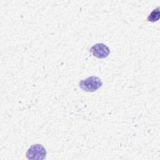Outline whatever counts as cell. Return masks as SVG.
<instances>
[{
  "instance_id": "277c9868",
  "label": "cell",
  "mask_w": 160,
  "mask_h": 160,
  "mask_svg": "<svg viewBox=\"0 0 160 160\" xmlns=\"http://www.w3.org/2000/svg\"><path fill=\"white\" fill-rule=\"evenodd\" d=\"M159 18V7L157 8L156 9H154L153 11L149 15L148 17V20L149 21L151 22H155L158 21Z\"/></svg>"
},
{
  "instance_id": "6da1fadb",
  "label": "cell",
  "mask_w": 160,
  "mask_h": 160,
  "mask_svg": "<svg viewBox=\"0 0 160 160\" xmlns=\"http://www.w3.org/2000/svg\"><path fill=\"white\" fill-rule=\"evenodd\" d=\"M102 85L101 79L97 76H90L85 79H82L79 82L81 89L86 92H94Z\"/></svg>"
},
{
  "instance_id": "3957f363",
  "label": "cell",
  "mask_w": 160,
  "mask_h": 160,
  "mask_svg": "<svg viewBox=\"0 0 160 160\" xmlns=\"http://www.w3.org/2000/svg\"><path fill=\"white\" fill-rule=\"evenodd\" d=\"M89 51L94 56L101 59L107 58L110 52L108 46L103 43H97L93 45Z\"/></svg>"
},
{
  "instance_id": "7a4b0ae2",
  "label": "cell",
  "mask_w": 160,
  "mask_h": 160,
  "mask_svg": "<svg viewBox=\"0 0 160 160\" xmlns=\"http://www.w3.org/2000/svg\"><path fill=\"white\" fill-rule=\"evenodd\" d=\"M26 157L31 160H41L44 159L46 156V151L45 148L40 144H35L32 145L26 153Z\"/></svg>"
}]
</instances>
